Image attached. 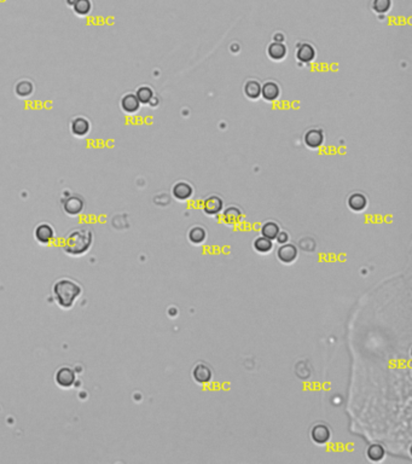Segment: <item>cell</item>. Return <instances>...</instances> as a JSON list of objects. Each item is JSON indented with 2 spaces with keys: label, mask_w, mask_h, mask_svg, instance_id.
Returning <instances> with one entry per match:
<instances>
[{
  "label": "cell",
  "mask_w": 412,
  "mask_h": 464,
  "mask_svg": "<svg viewBox=\"0 0 412 464\" xmlns=\"http://www.w3.org/2000/svg\"><path fill=\"white\" fill-rule=\"evenodd\" d=\"M279 231H280L279 225L276 224V222H273V221H268L266 222V224L262 225V227H261L262 236L268 238V240H271V241L276 240L277 235L279 234Z\"/></svg>",
  "instance_id": "ffe728a7"
},
{
  "label": "cell",
  "mask_w": 412,
  "mask_h": 464,
  "mask_svg": "<svg viewBox=\"0 0 412 464\" xmlns=\"http://www.w3.org/2000/svg\"><path fill=\"white\" fill-rule=\"evenodd\" d=\"M33 90H34V86L33 84L28 80H22L20 81L15 87V92L18 97H22V98H26V97H29L30 94L33 93Z\"/></svg>",
  "instance_id": "7402d4cb"
},
{
  "label": "cell",
  "mask_w": 412,
  "mask_h": 464,
  "mask_svg": "<svg viewBox=\"0 0 412 464\" xmlns=\"http://www.w3.org/2000/svg\"><path fill=\"white\" fill-rule=\"evenodd\" d=\"M93 235L88 228H76L66 237L63 242V248L70 255H81L86 253L92 246Z\"/></svg>",
  "instance_id": "6da1fadb"
},
{
  "label": "cell",
  "mask_w": 412,
  "mask_h": 464,
  "mask_svg": "<svg viewBox=\"0 0 412 464\" xmlns=\"http://www.w3.org/2000/svg\"><path fill=\"white\" fill-rule=\"evenodd\" d=\"M63 208L66 210L67 214L78 215L80 214L82 209H84V201L78 196H70L64 201Z\"/></svg>",
  "instance_id": "5b68a950"
},
{
  "label": "cell",
  "mask_w": 412,
  "mask_h": 464,
  "mask_svg": "<svg viewBox=\"0 0 412 464\" xmlns=\"http://www.w3.org/2000/svg\"><path fill=\"white\" fill-rule=\"evenodd\" d=\"M393 2L392 0H372V11H375L378 15L387 14L392 9Z\"/></svg>",
  "instance_id": "603a6c76"
},
{
  "label": "cell",
  "mask_w": 412,
  "mask_h": 464,
  "mask_svg": "<svg viewBox=\"0 0 412 464\" xmlns=\"http://www.w3.org/2000/svg\"><path fill=\"white\" fill-rule=\"evenodd\" d=\"M90 122L85 118H82V116L75 118L74 120L72 121V125H70V131H72V133L76 137L86 136V134L90 132Z\"/></svg>",
  "instance_id": "277c9868"
},
{
  "label": "cell",
  "mask_w": 412,
  "mask_h": 464,
  "mask_svg": "<svg viewBox=\"0 0 412 464\" xmlns=\"http://www.w3.org/2000/svg\"><path fill=\"white\" fill-rule=\"evenodd\" d=\"M366 204H368V200L364 195L362 194H353L350 195L348 198V206L349 208L354 210V212H362L366 208Z\"/></svg>",
  "instance_id": "e0dca14e"
},
{
  "label": "cell",
  "mask_w": 412,
  "mask_h": 464,
  "mask_svg": "<svg viewBox=\"0 0 412 464\" xmlns=\"http://www.w3.org/2000/svg\"><path fill=\"white\" fill-rule=\"evenodd\" d=\"M136 96L140 102V104H149V103L151 102V99L154 98V92H152L150 87L142 86L137 90Z\"/></svg>",
  "instance_id": "cb8c5ba5"
},
{
  "label": "cell",
  "mask_w": 412,
  "mask_h": 464,
  "mask_svg": "<svg viewBox=\"0 0 412 464\" xmlns=\"http://www.w3.org/2000/svg\"><path fill=\"white\" fill-rule=\"evenodd\" d=\"M244 93L252 99H256L261 96V85L256 80H249L244 85Z\"/></svg>",
  "instance_id": "d6986e66"
},
{
  "label": "cell",
  "mask_w": 412,
  "mask_h": 464,
  "mask_svg": "<svg viewBox=\"0 0 412 464\" xmlns=\"http://www.w3.org/2000/svg\"><path fill=\"white\" fill-rule=\"evenodd\" d=\"M53 228L47 224H41L35 228V238L38 242L47 244L53 240Z\"/></svg>",
  "instance_id": "4fadbf2b"
},
{
  "label": "cell",
  "mask_w": 412,
  "mask_h": 464,
  "mask_svg": "<svg viewBox=\"0 0 412 464\" xmlns=\"http://www.w3.org/2000/svg\"><path fill=\"white\" fill-rule=\"evenodd\" d=\"M206 237H207V234H206V230H204L203 227L195 226L191 228L190 232H189V238H190L191 242L195 244H200V243L204 242Z\"/></svg>",
  "instance_id": "d4e9b609"
},
{
  "label": "cell",
  "mask_w": 412,
  "mask_h": 464,
  "mask_svg": "<svg viewBox=\"0 0 412 464\" xmlns=\"http://www.w3.org/2000/svg\"><path fill=\"white\" fill-rule=\"evenodd\" d=\"M267 53H268V56L272 58V60L280 61L286 56V46L283 44V42L273 41L272 44L268 45Z\"/></svg>",
  "instance_id": "2e32d148"
},
{
  "label": "cell",
  "mask_w": 412,
  "mask_h": 464,
  "mask_svg": "<svg viewBox=\"0 0 412 464\" xmlns=\"http://www.w3.org/2000/svg\"><path fill=\"white\" fill-rule=\"evenodd\" d=\"M296 58L302 63H310L316 58V50L311 44H305L299 45L298 51H296Z\"/></svg>",
  "instance_id": "30bf717a"
},
{
  "label": "cell",
  "mask_w": 412,
  "mask_h": 464,
  "mask_svg": "<svg viewBox=\"0 0 412 464\" xmlns=\"http://www.w3.org/2000/svg\"><path fill=\"white\" fill-rule=\"evenodd\" d=\"M75 2H76V0H67V4H68L69 6H72V8H73V5L75 4Z\"/></svg>",
  "instance_id": "f546056e"
},
{
  "label": "cell",
  "mask_w": 412,
  "mask_h": 464,
  "mask_svg": "<svg viewBox=\"0 0 412 464\" xmlns=\"http://www.w3.org/2000/svg\"><path fill=\"white\" fill-rule=\"evenodd\" d=\"M311 436H312V440L314 442L323 445L328 442L329 439H330V429L325 424H317L312 428Z\"/></svg>",
  "instance_id": "52a82bcc"
},
{
  "label": "cell",
  "mask_w": 412,
  "mask_h": 464,
  "mask_svg": "<svg viewBox=\"0 0 412 464\" xmlns=\"http://www.w3.org/2000/svg\"><path fill=\"white\" fill-rule=\"evenodd\" d=\"M276 240H277V242H278V243L284 244V243H286L289 241V236H288V234H286V232L279 231V234L277 235Z\"/></svg>",
  "instance_id": "83f0119b"
},
{
  "label": "cell",
  "mask_w": 412,
  "mask_h": 464,
  "mask_svg": "<svg viewBox=\"0 0 412 464\" xmlns=\"http://www.w3.org/2000/svg\"><path fill=\"white\" fill-rule=\"evenodd\" d=\"M73 10L79 16H87L92 10V3L91 0H76L73 5Z\"/></svg>",
  "instance_id": "44dd1931"
},
{
  "label": "cell",
  "mask_w": 412,
  "mask_h": 464,
  "mask_svg": "<svg viewBox=\"0 0 412 464\" xmlns=\"http://www.w3.org/2000/svg\"><path fill=\"white\" fill-rule=\"evenodd\" d=\"M222 216H224V221L227 222V224H237L242 220V210L237 207H228L227 209L224 210L222 213Z\"/></svg>",
  "instance_id": "ac0fdd59"
},
{
  "label": "cell",
  "mask_w": 412,
  "mask_h": 464,
  "mask_svg": "<svg viewBox=\"0 0 412 464\" xmlns=\"http://www.w3.org/2000/svg\"><path fill=\"white\" fill-rule=\"evenodd\" d=\"M56 382L57 384H60L61 387H64V388L72 387L75 382L74 371L69 368L60 369L56 374Z\"/></svg>",
  "instance_id": "8992f818"
},
{
  "label": "cell",
  "mask_w": 412,
  "mask_h": 464,
  "mask_svg": "<svg viewBox=\"0 0 412 464\" xmlns=\"http://www.w3.org/2000/svg\"><path fill=\"white\" fill-rule=\"evenodd\" d=\"M261 96L268 102L276 100L279 97V86L273 81H267L261 85Z\"/></svg>",
  "instance_id": "9a60e30c"
},
{
  "label": "cell",
  "mask_w": 412,
  "mask_h": 464,
  "mask_svg": "<svg viewBox=\"0 0 412 464\" xmlns=\"http://www.w3.org/2000/svg\"><path fill=\"white\" fill-rule=\"evenodd\" d=\"M120 104H121L122 110H124L125 112H127V114H134V112L138 111L140 108V102L138 100V98H137L136 93L125 94V96L122 97Z\"/></svg>",
  "instance_id": "3957f363"
},
{
  "label": "cell",
  "mask_w": 412,
  "mask_h": 464,
  "mask_svg": "<svg viewBox=\"0 0 412 464\" xmlns=\"http://www.w3.org/2000/svg\"><path fill=\"white\" fill-rule=\"evenodd\" d=\"M81 294V286L69 279L57 280L53 285V295L57 304L63 308H70Z\"/></svg>",
  "instance_id": "7a4b0ae2"
},
{
  "label": "cell",
  "mask_w": 412,
  "mask_h": 464,
  "mask_svg": "<svg viewBox=\"0 0 412 464\" xmlns=\"http://www.w3.org/2000/svg\"><path fill=\"white\" fill-rule=\"evenodd\" d=\"M323 142H324V134L320 130L312 128V130L307 131L306 134H305V143L310 148H319L323 144Z\"/></svg>",
  "instance_id": "8fae6325"
},
{
  "label": "cell",
  "mask_w": 412,
  "mask_h": 464,
  "mask_svg": "<svg viewBox=\"0 0 412 464\" xmlns=\"http://www.w3.org/2000/svg\"><path fill=\"white\" fill-rule=\"evenodd\" d=\"M222 207H224V202H222L221 198L218 196L207 197L203 202L204 212L209 215H214L220 213L222 210Z\"/></svg>",
  "instance_id": "9c48e42d"
},
{
  "label": "cell",
  "mask_w": 412,
  "mask_h": 464,
  "mask_svg": "<svg viewBox=\"0 0 412 464\" xmlns=\"http://www.w3.org/2000/svg\"><path fill=\"white\" fill-rule=\"evenodd\" d=\"M273 39H274V41H277V42H283V40H284V35H283L282 33H277V34H274Z\"/></svg>",
  "instance_id": "f1b7e54d"
},
{
  "label": "cell",
  "mask_w": 412,
  "mask_h": 464,
  "mask_svg": "<svg viewBox=\"0 0 412 464\" xmlns=\"http://www.w3.org/2000/svg\"><path fill=\"white\" fill-rule=\"evenodd\" d=\"M278 259L284 264H290L298 258V249L292 244H283L280 248L277 250Z\"/></svg>",
  "instance_id": "ba28073f"
},
{
  "label": "cell",
  "mask_w": 412,
  "mask_h": 464,
  "mask_svg": "<svg viewBox=\"0 0 412 464\" xmlns=\"http://www.w3.org/2000/svg\"><path fill=\"white\" fill-rule=\"evenodd\" d=\"M173 196H174L175 198H178V200L180 201H185V200H189V198H190L192 196V192H194V190H192V186L190 184H188V183H185V182H180V183H176V184L173 186Z\"/></svg>",
  "instance_id": "5bb4252c"
},
{
  "label": "cell",
  "mask_w": 412,
  "mask_h": 464,
  "mask_svg": "<svg viewBox=\"0 0 412 464\" xmlns=\"http://www.w3.org/2000/svg\"><path fill=\"white\" fill-rule=\"evenodd\" d=\"M254 248L260 253H268L271 252V249L273 248L272 241L268 240L266 237H259L254 241Z\"/></svg>",
  "instance_id": "484cf974"
},
{
  "label": "cell",
  "mask_w": 412,
  "mask_h": 464,
  "mask_svg": "<svg viewBox=\"0 0 412 464\" xmlns=\"http://www.w3.org/2000/svg\"><path fill=\"white\" fill-rule=\"evenodd\" d=\"M368 457L374 462H380L384 457V450L381 445H371L368 450Z\"/></svg>",
  "instance_id": "4316f807"
},
{
  "label": "cell",
  "mask_w": 412,
  "mask_h": 464,
  "mask_svg": "<svg viewBox=\"0 0 412 464\" xmlns=\"http://www.w3.org/2000/svg\"><path fill=\"white\" fill-rule=\"evenodd\" d=\"M192 375L198 383H208L212 380V370L208 365L202 364V363L195 366Z\"/></svg>",
  "instance_id": "7c38bea8"
}]
</instances>
